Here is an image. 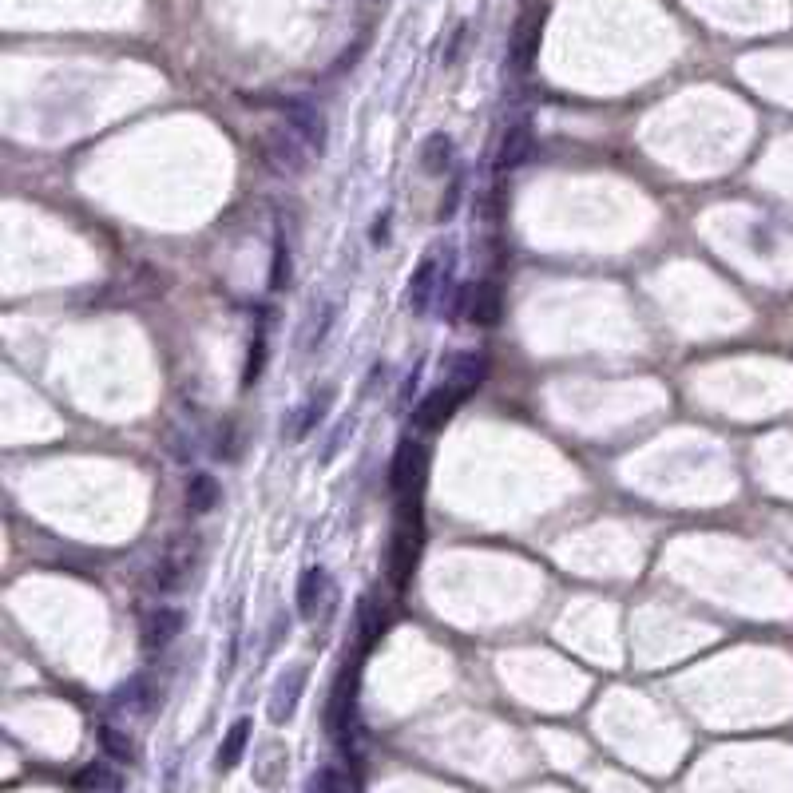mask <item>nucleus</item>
I'll use <instances>...</instances> for the list:
<instances>
[{"instance_id": "nucleus-18", "label": "nucleus", "mask_w": 793, "mask_h": 793, "mask_svg": "<svg viewBox=\"0 0 793 793\" xmlns=\"http://www.w3.org/2000/svg\"><path fill=\"white\" fill-rule=\"evenodd\" d=\"M76 786H80V793H119L123 778L115 774L108 762H92V766H84L76 774Z\"/></svg>"}, {"instance_id": "nucleus-22", "label": "nucleus", "mask_w": 793, "mask_h": 793, "mask_svg": "<svg viewBox=\"0 0 793 793\" xmlns=\"http://www.w3.org/2000/svg\"><path fill=\"white\" fill-rule=\"evenodd\" d=\"M100 746H104V754L112 758V762H135L139 754H135V742L127 738V730H119V726H112V722H104L100 726Z\"/></svg>"}, {"instance_id": "nucleus-20", "label": "nucleus", "mask_w": 793, "mask_h": 793, "mask_svg": "<svg viewBox=\"0 0 793 793\" xmlns=\"http://www.w3.org/2000/svg\"><path fill=\"white\" fill-rule=\"evenodd\" d=\"M246 742H250V718H238V722L227 730L223 746H219L215 766H219V770H234V766L242 762V754H246Z\"/></svg>"}, {"instance_id": "nucleus-21", "label": "nucleus", "mask_w": 793, "mask_h": 793, "mask_svg": "<svg viewBox=\"0 0 793 793\" xmlns=\"http://www.w3.org/2000/svg\"><path fill=\"white\" fill-rule=\"evenodd\" d=\"M112 706L115 710H127V714H143V710L151 706V686H147V679L135 675V679L123 682L112 694Z\"/></svg>"}, {"instance_id": "nucleus-24", "label": "nucleus", "mask_w": 793, "mask_h": 793, "mask_svg": "<svg viewBox=\"0 0 793 793\" xmlns=\"http://www.w3.org/2000/svg\"><path fill=\"white\" fill-rule=\"evenodd\" d=\"M290 246H286V234L274 238V262H270V290H282L290 286Z\"/></svg>"}, {"instance_id": "nucleus-3", "label": "nucleus", "mask_w": 793, "mask_h": 793, "mask_svg": "<svg viewBox=\"0 0 793 793\" xmlns=\"http://www.w3.org/2000/svg\"><path fill=\"white\" fill-rule=\"evenodd\" d=\"M425 472H429V453L421 441L405 437L393 453V468H389V484H393V496L397 500H417L421 496V484H425Z\"/></svg>"}, {"instance_id": "nucleus-1", "label": "nucleus", "mask_w": 793, "mask_h": 793, "mask_svg": "<svg viewBox=\"0 0 793 793\" xmlns=\"http://www.w3.org/2000/svg\"><path fill=\"white\" fill-rule=\"evenodd\" d=\"M417 500H401V516H397V528H393V544H389V567H393V579L405 587L417 571V560H421V520L417 512L409 516Z\"/></svg>"}, {"instance_id": "nucleus-12", "label": "nucleus", "mask_w": 793, "mask_h": 793, "mask_svg": "<svg viewBox=\"0 0 793 793\" xmlns=\"http://www.w3.org/2000/svg\"><path fill=\"white\" fill-rule=\"evenodd\" d=\"M453 163H456L453 139H449L445 131H433V135L421 143V171L433 175V179H445V175L453 171Z\"/></svg>"}, {"instance_id": "nucleus-11", "label": "nucleus", "mask_w": 793, "mask_h": 793, "mask_svg": "<svg viewBox=\"0 0 793 793\" xmlns=\"http://www.w3.org/2000/svg\"><path fill=\"white\" fill-rule=\"evenodd\" d=\"M322 603L326 607L334 603V583H330L326 567H306L302 579H298V615L302 619H318Z\"/></svg>"}, {"instance_id": "nucleus-17", "label": "nucleus", "mask_w": 793, "mask_h": 793, "mask_svg": "<svg viewBox=\"0 0 793 793\" xmlns=\"http://www.w3.org/2000/svg\"><path fill=\"white\" fill-rule=\"evenodd\" d=\"M187 560L191 556H183V552H167L159 564H155V571H151V579H147V587L155 591V595H171L179 583H183V575H187Z\"/></svg>"}, {"instance_id": "nucleus-5", "label": "nucleus", "mask_w": 793, "mask_h": 793, "mask_svg": "<svg viewBox=\"0 0 793 793\" xmlns=\"http://www.w3.org/2000/svg\"><path fill=\"white\" fill-rule=\"evenodd\" d=\"M330 405H334V385L314 389V393L282 421V437H286V441H306V437L318 433V425L330 417Z\"/></svg>"}, {"instance_id": "nucleus-23", "label": "nucleus", "mask_w": 793, "mask_h": 793, "mask_svg": "<svg viewBox=\"0 0 793 793\" xmlns=\"http://www.w3.org/2000/svg\"><path fill=\"white\" fill-rule=\"evenodd\" d=\"M266 353H270V338H266V326H258V330H254V341H250V349H246L242 389H250V385L262 377V369H266Z\"/></svg>"}, {"instance_id": "nucleus-26", "label": "nucleus", "mask_w": 793, "mask_h": 793, "mask_svg": "<svg viewBox=\"0 0 793 793\" xmlns=\"http://www.w3.org/2000/svg\"><path fill=\"white\" fill-rule=\"evenodd\" d=\"M167 445H171V456H175L179 464H195V453H199V449H195V437H191L187 429H171V433H167Z\"/></svg>"}, {"instance_id": "nucleus-15", "label": "nucleus", "mask_w": 793, "mask_h": 793, "mask_svg": "<svg viewBox=\"0 0 793 793\" xmlns=\"http://www.w3.org/2000/svg\"><path fill=\"white\" fill-rule=\"evenodd\" d=\"M219 500H223V488H219V480H215L211 472H195V476L187 480V508H191L195 516L215 512Z\"/></svg>"}, {"instance_id": "nucleus-19", "label": "nucleus", "mask_w": 793, "mask_h": 793, "mask_svg": "<svg viewBox=\"0 0 793 793\" xmlns=\"http://www.w3.org/2000/svg\"><path fill=\"white\" fill-rule=\"evenodd\" d=\"M540 32H544V16H528L520 28H516V44H512V64L516 68H528L536 48H540Z\"/></svg>"}, {"instance_id": "nucleus-9", "label": "nucleus", "mask_w": 793, "mask_h": 793, "mask_svg": "<svg viewBox=\"0 0 793 793\" xmlns=\"http://www.w3.org/2000/svg\"><path fill=\"white\" fill-rule=\"evenodd\" d=\"M282 115L306 139V147L314 155H326V147H330V123H326V115L318 112L314 104H306V100H282Z\"/></svg>"}, {"instance_id": "nucleus-16", "label": "nucleus", "mask_w": 793, "mask_h": 793, "mask_svg": "<svg viewBox=\"0 0 793 793\" xmlns=\"http://www.w3.org/2000/svg\"><path fill=\"white\" fill-rule=\"evenodd\" d=\"M389 631V615L377 599H361L357 603V639H361V651H369L381 635Z\"/></svg>"}, {"instance_id": "nucleus-4", "label": "nucleus", "mask_w": 793, "mask_h": 793, "mask_svg": "<svg viewBox=\"0 0 793 793\" xmlns=\"http://www.w3.org/2000/svg\"><path fill=\"white\" fill-rule=\"evenodd\" d=\"M449 250H453V246L429 250V254L417 262V270H413V278H409V298H405L413 314H429V306L437 302V290H441V278H445V266H449Z\"/></svg>"}, {"instance_id": "nucleus-13", "label": "nucleus", "mask_w": 793, "mask_h": 793, "mask_svg": "<svg viewBox=\"0 0 793 793\" xmlns=\"http://www.w3.org/2000/svg\"><path fill=\"white\" fill-rule=\"evenodd\" d=\"M484 373H488V357L468 349V353H456V357H449V377H445V381L468 397V393H472V389L484 381Z\"/></svg>"}, {"instance_id": "nucleus-2", "label": "nucleus", "mask_w": 793, "mask_h": 793, "mask_svg": "<svg viewBox=\"0 0 793 793\" xmlns=\"http://www.w3.org/2000/svg\"><path fill=\"white\" fill-rule=\"evenodd\" d=\"M310 147H306V139L286 123V127H274V131H266V139H262V159L270 163V171H278V175H302L306 171V163H310Z\"/></svg>"}, {"instance_id": "nucleus-8", "label": "nucleus", "mask_w": 793, "mask_h": 793, "mask_svg": "<svg viewBox=\"0 0 793 793\" xmlns=\"http://www.w3.org/2000/svg\"><path fill=\"white\" fill-rule=\"evenodd\" d=\"M306 679H310V671L298 663V667H286L278 682H274V690H270V702H266V714H270V722L274 726H286L294 714H298V702H302V690H306Z\"/></svg>"}, {"instance_id": "nucleus-25", "label": "nucleus", "mask_w": 793, "mask_h": 793, "mask_svg": "<svg viewBox=\"0 0 793 793\" xmlns=\"http://www.w3.org/2000/svg\"><path fill=\"white\" fill-rule=\"evenodd\" d=\"M310 790L314 793H353V782H349V774H345L341 766H322V770L314 774Z\"/></svg>"}, {"instance_id": "nucleus-29", "label": "nucleus", "mask_w": 793, "mask_h": 793, "mask_svg": "<svg viewBox=\"0 0 793 793\" xmlns=\"http://www.w3.org/2000/svg\"><path fill=\"white\" fill-rule=\"evenodd\" d=\"M389 227H393V215L385 211L377 223H373V230H369V238H373V246H385L389 242Z\"/></svg>"}, {"instance_id": "nucleus-28", "label": "nucleus", "mask_w": 793, "mask_h": 793, "mask_svg": "<svg viewBox=\"0 0 793 793\" xmlns=\"http://www.w3.org/2000/svg\"><path fill=\"white\" fill-rule=\"evenodd\" d=\"M460 195H464V175L456 171L453 179H449V195L441 199V211H437V223H449L456 215V207H460Z\"/></svg>"}, {"instance_id": "nucleus-7", "label": "nucleus", "mask_w": 793, "mask_h": 793, "mask_svg": "<svg viewBox=\"0 0 793 793\" xmlns=\"http://www.w3.org/2000/svg\"><path fill=\"white\" fill-rule=\"evenodd\" d=\"M183 623H187V615H183V607H167V603H159V607H151L147 615H143V651L147 655H159V651H167L179 635H183Z\"/></svg>"}, {"instance_id": "nucleus-27", "label": "nucleus", "mask_w": 793, "mask_h": 793, "mask_svg": "<svg viewBox=\"0 0 793 793\" xmlns=\"http://www.w3.org/2000/svg\"><path fill=\"white\" fill-rule=\"evenodd\" d=\"M334 318H338V310L326 302V306H322V318H314V326L306 330V349H314V345H322V341H326L330 326H334Z\"/></svg>"}, {"instance_id": "nucleus-10", "label": "nucleus", "mask_w": 793, "mask_h": 793, "mask_svg": "<svg viewBox=\"0 0 793 793\" xmlns=\"http://www.w3.org/2000/svg\"><path fill=\"white\" fill-rule=\"evenodd\" d=\"M532 147H536L532 119L524 115V119L508 123V127H504V135H500V147H496V171H516V167L532 155Z\"/></svg>"}, {"instance_id": "nucleus-6", "label": "nucleus", "mask_w": 793, "mask_h": 793, "mask_svg": "<svg viewBox=\"0 0 793 793\" xmlns=\"http://www.w3.org/2000/svg\"><path fill=\"white\" fill-rule=\"evenodd\" d=\"M460 401H464V393L453 389L449 381L437 385V389H429V393L417 401V409H413V429H417V433H437V429H445V421L460 409Z\"/></svg>"}, {"instance_id": "nucleus-14", "label": "nucleus", "mask_w": 793, "mask_h": 793, "mask_svg": "<svg viewBox=\"0 0 793 793\" xmlns=\"http://www.w3.org/2000/svg\"><path fill=\"white\" fill-rule=\"evenodd\" d=\"M468 322L496 326L500 322V286L496 282H472L468 290Z\"/></svg>"}]
</instances>
